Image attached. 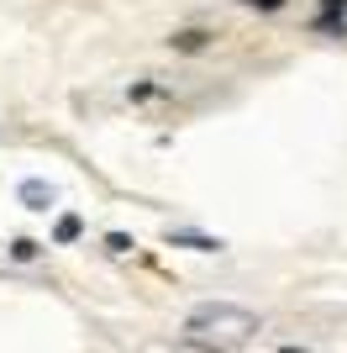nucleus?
Masks as SVG:
<instances>
[{
    "mask_svg": "<svg viewBox=\"0 0 347 353\" xmlns=\"http://www.w3.org/2000/svg\"><path fill=\"white\" fill-rule=\"evenodd\" d=\"M258 332V316L247 306H231V301H205L185 316V338L195 348H237Z\"/></svg>",
    "mask_w": 347,
    "mask_h": 353,
    "instance_id": "1",
    "label": "nucleus"
},
{
    "mask_svg": "<svg viewBox=\"0 0 347 353\" xmlns=\"http://www.w3.org/2000/svg\"><path fill=\"white\" fill-rule=\"evenodd\" d=\"M316 32H326V37H347V0H321Z\"/></svg>",
    "mask_w": 347,
    "mask_h": 353,
    "instance_id": "2",
    "label": "nucleus"
},
{
    "mask_svg": "<svg viewBox=\"0 0 347 353\" xmlns=\"http://www.w3.org/2000/svg\"><path fill=\"white\" fill-rule=\"evenodd\" d=\"M16 195H21V206H27V211H48V206L58 201V190L48 185V179H21V185H16Z\"/></svg>",
    "mask_w": 347,
    "mask_h": 353,
    "instance_id": "3",
    "label": "nucleus"
},
{
    "mask_svg": "<svg viewBox=\"0 0 347 353\" xmlns=\"http://www.w3.org/2000/svg\"><path fill=\"white\" fill-rule=\"evenodd\" d=\"M169 243H174V248H195V253H221V248H227L221 237L195 232V227H174V232H169Z\"/></svg>",
    "mask_w": 347,
    "mask_h": 353,
    "instance_id": "4",
    "label": "nucleus"
},
{
    "mask_svg": "<svg viewBox=\"0 0 347 353\" xmlns=\"http://www.w3.org/2000/svg\"><path fill=\"white\" fill-rule=\"evenodd\" d=\"M169 43L179 48V53H200V48L211 43V32H205V27H185V32H174Z\"/></svg>",
    "mask_w": 347,
    "mask_h": 353,
    "instance_id": "5",
    "label": "nucleus"
},
{
    "mask_svg": "<svg viewBox=\"0 0 347 353\" xmlns=\"http://www.w3.org/2000/svg\"><path fill=\"white\" fill-rule=\"evenodd\" d=\"M37 253H43V243H32V237H16V243H11V259H16V264H27V259H37Z\"/></svg>",
    "mask_w": 347,
    "mask_h": 353,
    "instance_id": "6",
    "label": "nucleus"
},
{
    "mask_svg": "<svg viewBox=\"0 0 347 353\" xmlns=\"http://www.w3.org/2000/svg\"><path fill=\"white\" fill-rule=\"evenodd\" d=\"M79 232H85V221H79V216H63V221H58V232H53V243H74Z\"/></svg>",
    "mask_w": 347,
    "mask_h": 353,
    "instance_id": "7",
    "label": "nucleus"
},
{
    "mask_svg": "<svg viewBox=\"0 0 347 353\" xmlns=\"http://www.w3.org/2000/svg\"><path fill=\"white\" fill-rule=\"evenodd\" d=\"M105 248H111V253H132L137 243H132L127 232H105Z\"/></svg>",
    "mask_w": 347,
    "mask_h": 353,
    "instance_id": "8",
    "label": "nucleus"
},
{
    "mask_svg": "<svg viewBox=\"0 0 347 353\" xmlns=\"http://www.w3.org/2000/svg\"><path fill=\"white\" fill-rule=\"evenodd\" d=\"M242 6H253V11H284V0H242Z\"/></svg>",
    "mask_w": 347,
    "mask_h": 353,
    "instance_id": "9",
    "label": "nucleus"
}]
</instances>
